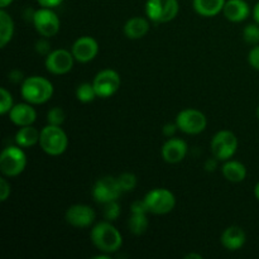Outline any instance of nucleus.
Returning <instances> with one entry per match:
<instances>
[{"label":"nucleus","instance_id":"1","mask_svg":"<svg viewBox=\"0 0 259 259\" xmlns=\"http://www.w3.org/2000/svg\"><path fill=\"white\" fill-rule=\"evenodd\" d=\"M90 238L94 245L106 254L119 250L123 244V238L119 230L108 222L96 224L91 230Z\"/></svg>","mask_w":259,"mask_h":259},{"label":"nucleus","instance_id":"2","mask_svg":"<svg viewBox=\"0 0 259 259\" xmlns=\"http://www.w3.org/2000/svg\"><path fill=\"white\" fill-rule=\"evenodd\" d=\"M23 99L32 105L45 104L52 98L53 85L50 80L40 76H30L23 80L20 88Z\"/></svg>","mask_w":259,"mask_h":259},{"label":"nucleus","instance_id":"3","mask_svg":"<svg viewBox=\"0 0 259 259\" xmlns=\"http://www.w3.org/2000/svg\"><path fill=\"white\" fill-rule=\"evenodd\" d=\"M39 146L50 156H60L67 149V136L61 126L48 124L40 131Z\"/></svg>","mask_w":259,"mask_h":259},{"label":"nucleus","instance_id":"4","mask_svg":"<svg viewBox=\"0 0 259 259\" xmlns=\"http://www.w3.org/2000/svg\"><path fill=\"white\" fill-rule=\"evenodd\" d=\"M27 166V157L22 147L9 146L0 154V171L5 177H15L22 174Z\"/></svg>","mask_w":259,"mask_h":259},{"label":"nucleus","instance_id":"5","mask_svg":"<svg viewBox=\"0 0 259 259\" xmlns=\"http://www.w3.org/2000/svg\"><path fill=\"white\" fill-rule=\"evenodd\" d=\"M177 0H147L146 14L153 23H168L179 14Z\"/></svg>","mask_w":259,"mask_h":259},{"label":"nucleus","instance_id":"6","mask_svg":"<svg viewBox=\"0 0 259 259\" xmlns=\"http://www.w3.org/2000/svg\"><path fill=\"white\" fill-rule=\"evenodd\" d=\"M148 211L156 215H164L171 212L176 205L175 195L167 189H154L144 197Z\"/></svg>","mask_w":259,"mask_h":259},{"label":"nucleus","instance_id":"7","mask_svg":"<svg viewBox=\"0 0 259 259\" xmlns=\"http://www.w3.org/2000/svg\"><path fill=\"white\" fill-rule=\"evenodd\" d=\"M238 148V139L233 132L220 131L211 141L212 156L219 161H228L235 154Z\"/></svg>","mask_w":259,"mask_h":259},{"label":"nucleus","instance_id":"8","mask_svg":"<svg viewBox=\"0 0 259 259\" xmlns=\"http://www.w3.org/2000/svg\"><path fill=\"white\" fill-rule=\"evenodd\" d=\"M33 24L35 30L39 33L42 37L50 38L58 33L61 27L60 18L57 17L55 12L51 8H40L33 13Z\"/></svg>","mask_w":259,"mask_h":259},{"label":"nucleus","instance_id":"9","mask_svg":"<svg viewBox=\"0 0 259 259\" xmlns=\"http://www.w3.org/2000/svg\"><path fill=\"white\" fill-rule=\"evenodd\" d=\"M176 124L181 132L186 134H199L207 125L206 116L196 109H185L176 116Z\"/></svg>","mask_w":259,"mask_h":259},{"label":"nucleus","instance_id":"10","mask_svg":"<svg viewBox=\"0 0 259 259\" xmlns=\"http://www.w3.org/2000/svg\"><path fill=\"white\" fill-rule=\"evenodd\" d=\"M121 194H123V191H121L118 179H115V177H101L94 185L93 196L100 204L105 205L108 202L116 201Z\"/></svg>","mask_w":259,"mask_h":259},{"label":"nucleus","instance_id":"11","mask_svg":"<svg viewBox=\"0 0 259 259\" xmlns=\"http://www.w3.org/2000/svg\"><path fill=\"white\" fill-rule=\"evenodd\" d=\"M120 83L121 80L119 73L116 71L110 70V68L100 71L93 81L96 95H98V98L103 99H108L113 96L119 90Z\"/></svg>","mask_w":259,"mask_h":259},{"label":"nucleus","instance_id":"12","mask_svg":"<svg viewBox=\"0 0 259 259\" xmlns=\"http://www.w3.org/2000/svg\"><path fill=\"white\" fill-rule=\"evenodd\" d=\"M73 61H75V57H73L72 52L61 48V50L51 51L46 56L45 63L48 72L53 73V75H65L72 70Z\"/></svg>","mask_w":259,"mask_h":259},{"label":"nucleus","instance_id":"13","mask_svg":"<svg viewBox=\"0 0 259 259\" xmlns=\"http://www.w3.org/2000/svg\"><path fill=\"white\" fill-rule=\"evenodd\" d=\"M95 211L88 205H72L66 211V222L75 228H88L95 220Z\"/></svg>","mask_w":259,"mask_h":259},{"label":"nucleus","instance_id":"14","mask_svg":"<svg viewBox=\"0 0 259 259\" xmlns=\"http://www.w3.org/2000/svg\"><path fill=\"white\" fill-rule=\"evenodd\" d=\"M71 52H72L73 57L77 62H90L99 53V45L93 37L85 35V37H80L75 40Z\"/></svg>","mask_w":259,"mask_h":259},{"label":"nucleus","instance_id":"15","mask_svg":"<svg viewBox=\"0 0 259 259\" xmlns=\"http://www.w3.org/2000/svg\"><path fill=\"white\" fill-rule=\"evenodd\" d=\"M186 142L179 138H169L162 147V157L168 163H179L186 157Z\"/></svg>","mask_w":259,"mask_h":259},{"label":"nucleus","instance_id":"16","mask_svg":"<svg viewBox=\"0 0 259 259\" xmlns=\"http://www.w3.org/2000/svg\"><path fill=\"white\" fill-rule=\"evenodd\" d=\"M35 118H37V113L32 104L29 103L17 104L9 111V119L13 124L18 126L32 125L35 121Z\"/></svg>","mask_w":259,"mask_h":259},{"label":"nucleus","instance_id":"17","mask_svg":"<svg viewBox=\"0 0 259 259\" xmlns=\"http://www.w3.org/2000/svg\"><path fill=\"white\" fill-rule=\"evenodd\" d=\"M223 13L229 22L239 23L249 17L250 8L245 0H228L225 3Z\"/></svg>","mask_w":259,"mask_h":259},{"label":"nucleus","instance_id":"18","mask_svg":"<svg viewBox=\"0 0 259 259\" xmlns=\"http://www.w3.org/2000/svg\"><path fill=\"white\" fill-rule=\"evenodd\" d=\"M124 34L129 39H141L148 33L149 30V22L146 18L134 17L126 20L124 24Z\"/></svg>","mask_w":259,"mask_h":259},{"label":"nucleus","instance_id":"19","mask_svg":"<svg viewBox=\"0 0 259 259\" xmlns=\"http://www.w3.org/2000/svg\"><path fill=\"white\" fill-rule=\"evenodd\" d=\"M245 233L239 227H229L222 234V244L228 250H238L244 245Z\"/></svg>","mask_w":259,"mask_h":259},{"label":"nucleus","instance_id":"20","mask_svg":"<svg viewBox=\"0 0 259 259\" xmlns=\"http://www.w3.org/2000/svg\"><path fill=\"white\" fill-rule=\"evenodd\" d=\"M227 0H194V9L201 17H215L223 12Z\"/></svg>","mask_w":259,"mask_h":259},{"label":"nucleus","instance_id":"21","mask_svg":"<svg viewBox=\"0 0 259 259\" xmlns=\"http://www.w3.org/2000/svg\"><path fill=\"white\" fill-rule=\"evenodd\" d=\"M39 136L40 132H38L34 126H20L19 131L15 134V143L22 148H29V147L39 143Z\"/></svg>","mask_w":259,"mask_h":259},{"label":"nucleus","instance_id":"22","mask_svg":"<svg viewBox=\"0 0 259 259\" xmlns=\"http://www.w3.org/2000/svg\"><path fill=\"white\" fill-rule=\"evenodd\" d=\"M223 176L230 182H234V184H238V182H242L245 180V176H247V168L243 163L238 161H229L228 159L227 162L223 166Z\"/></svg>","mask_w":259,"mask_h":259},{"label":"nucleus","instance_id":"23","mask_svg":"<svg viewBox=\"0 0 259 259\" xmlns=\"http://www.w3.org/2000/svg\"><path fill=\"white\" fill-rule=\"evenodd\" d=\"M14 34V22L12 17L5 12L0 10V47L4 48L12 40Z\"/></svg>","mask_w":259,"mask_h":259},{"label":"nucleus","instance_id":"24","mask_svg":"<svg viewBox=\"0 0 259 259\" xmlns=\"http://www.w3.org/2000/svg\"><path fill=\"white\" fill-rule=\"evenodd\" d=\"M148 224L147 214H132L128 220L129 232L133 233L134 235H142L148 229Z\"/></svg>","mask_w":259,"mask_h":259},{"label":"nucleus","instance_id":"25","mask_svg":"<svg viewBox=\"0 0 259 259\" xmlns=\"http://www.w3.org/2000/svg\"><path fill=\"white\" fill-rule=\"evenodd\" d=\"M76 98L81 103L88 104L95 100V98H98V95H96L95 88H94L93 83L83 82L81 85H78L77 89H76Z\"/></svg>","mask_w":259,"mask_h":259},{"label":"nucleus","instance_id":"26","mask_svg":"<svg viewBox=\"0 0 259 259\" xmlns=\"http://www.w3.org/2000/svg\"><path fill=\"white\" fill-rule=\"evenodd\" d=\"M118 179L119 185H120V189L123 192L133 191L137 186V177L136 175L129 174V172H124L120 176L116 177Z\"/></svg>","mask_w":259,"mask_h":259},{"label":"nucleus","instance_id":"27","mask_svg":"<svg viewBox=\"0 0 259 259\" xmlns=\"http://www.w3.org/2000/svg\"><path fill=\"white\" fill-rule=\"evenodd\" d=\"M243 38L248 45L257 46L259 43V24H249L243 30Z\"/></svg>","mask_w":259,"mask_h":259},{"label":"nucleus","instance_id":"28","mask_svg":"<svg viewBox=\"0 0 259 259\" xmlns=\"http://www.w3.org/2000/svg\"><path fill=\"white\" fill-rule=\"evenodd\" d=\"M13 106H14V104H13L12 94L5 88H2L0 89V114L5 115L12 110Z\"/></svg>","mask_w":259,"mask_h":259},{"label":"nucleus","instance_id":"29","mask_svg":"<svg viewBox=\"0 0 259 259\" xmlns=\"http://www.w3.org/2000/svg\"><path fill=\"white\" fill-rule=\"evenodd\" d=\"M65 111H63L62 108L60 106H55V108L51 109L47 114V121L51 125H58L61 126L65 121Z\"/></svg>","mask_w":259,"mask_h":259},{"label":"nucleus","instance_id":"30","mask_svg":"<svg viewBox=\"0 0 259 259\" xmlns=\"http://www.w3.org/2000/svg\"><path fill=\"white\" fill-rule=\"evenodd\" d=\"M120 215V206L118 204V200L116 201H111L105 204V209H104V217L108 222H114L116 220Z\"/></svg>","mask_w":259,"mask_h":259},{"label":"nucleus","instance_id":"31","mask_svg":"<svg viewBox=\"0 0 259 259\" xmlns=\"http://www.w3.org/2000/svg\"><path fill=\"white\" fill-rule=\"evenodd\" d=\"M248 62L254 70L259 71V45L254 46L248 55Z\"/></svg>","mask_w":259,"mask_h":259},{"label":"nucleus","instance_id":"32","mask_svg":"<svg viewBox=\"0 0 259 259\" xmlns=\"http://www.w3.org/2000/svg\"><path fill=\"white\" fill-rule=\"evenodd\" d=\"M131 212L132 214H147V212H149L148 207H147L146 202H144V199L134 201L131 205Z\"/></svg>","mask_w":259,"mask_h":259},{"label":"nucleus","instance_id":"33","mask_svg":"<svg viewBox=\"0 0 259 259\" xmlns=\"http://www.w3.org/2000/svg\"><path fill=\"white\" fill-rule=\"evenodd\" d=\"M35 51H37L39 55H43V56H47L48 53L51 52V45L50 42L46 39V37L40 38V39L37 40V43H35Z\"/></svg>","mask_w":259,"mask_h":259},{"label":"nucleus","instance_id":"34","mask_svg":"<svg viewBox=\"0 0 259 259\" xmlns=\"http://www.w3.org/2000/svg\"><path fill=\"white\" fill-rule=\"evenodd\" d=\"M10 195V184L5 177L0 179V201L4 202Z\"/></svg>","mask_w":259,"mask_h":259},{"label":"nucleus","instance_id":"35","mask_svg":"<svg viewBox=\"0 0 259 259\" xmlns=\"http://www.w3.org/2000/svg\"><path fill=\"white\" fill-rule=\"evenodd\" d=\"M37 2L40 7L51 8V9H53V8H56V7H58V5L62 4L63 0H37Z\"/></svg>","mask_w":259,"mask_h":259},{"label":"nucleus","instance_id":"36","mask_svg":"<svg viewBox=\"0 0 259 259\" xmlns=\"http://www.w3.org/2000/svg\"><path fill=\"white\" fill-rule=\"evenodd\" d=\"M177 128H179V126H177L176 123H175V124L168 123V124H166L163 128H162V132H163V134L166 137H172L175 133H176Z\"/></svg>","mask_w":259,"mask_h":259},{"label":"nucleus","instance_id":"37","mask_svg":"<svg viewBox=\"0 0 259 259\" xmlns=\"http://www.w3.org/2000/svg\"><path fill=\"white\" fill-rule=\"evenodd\" d=\"M9 80L12 81V82H14V83L20 82V81L23 80V73L20 72V71H18V70L12 71V72L9 73Z\"/></svg>","mask_w":259,"mask_h":259},{"label":"nucleus","instance_id":"38","mask_svg":"<svg viewBox=\"0 0 259 259\" xmlns=\"http://www.w3.org/2000/svg\"><path fill=\"white\" fill-rule=\"evenodd\" d=\"M218 161H219V159L215 158V157H214V158L207 159L206 163H205V168H206V171L214 172L215 169H217V167H218Z\"/></svg>","mask_w":259,"mask_h":259},{"label":"nucleus","instance_id":"39","mask_svg":"<svg viewBox=\"0 0 259 259\" xmlns=\"http://www.w3.org/2000/svg\"><path fill=\"white\" fill-rule=\"evenodd\" d=\"M253 17H254V20L259 24V2L255 4L254 10H253Z\"/></svg>","mask_w":259,"mask_h":259},{"label":"nucleus","instance_id":"40","mask_svg":"<svg viewBox=\"0 0 259 259\" xmlns=\"http://www.w3.org/2000/svg\"><path fill=\"white\" fill-rule=\"evenodd\" d=\"M12 3L13 0H0V8H2V9H5V8L9 7Z\"/></svg>","mask_w":259,"mask_h":259},{"label":"nucleus","instance_id":"41","mask_svg":"<svg viewBox=\"0 0 259 259\" xmlns=\"http://www.w3.org/2000/svg\"><path fill=\"white\" fill-rule=\"evenodd\" d=\"M254 195H255V197H257V200L259 201V182L257 185H255V187H254Z\"/></svg>","mask_w":259,"mask_h":259},{"label":"nucleus","instance_id":"42","mask_svg":"<svg viewBox=\"0 0 259 259\" xmlns=\"http://www.w3.org/2000/svg\"><path fill=\"white\" fill-rule=\"evenodd\" d=\"M190 258H196V259H202V257L200 254H189L186 255V259H190Z\"/></svg>","mask_w":259,"mask_h":259},{"label":"nucleus","instance_id":"43","mask_svg":"<svg viewBox=\"0 0 259 259\" xmlns=\"http://www.w3.org/2000/svg\"><path fill=\"white\" fill-rule=\"evenodd\" d=\"M257 116H258V119H259V106L257 108Z\"/></svg>","mask_w":259,"mask_h":259}]
</instances>
